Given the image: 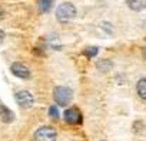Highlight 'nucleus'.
Masks as SVG:
<instances>
[{"label":"nucleus","instance_id":"obj_15","mask_svg":"<svg viewBox=\"0 0 146 141\" xmlns=\"http://www.w3.org/2000/svg\"><path fill=\"white\" fill-rule=\"evenodd\" d=\"M145 57H146V49H145Z\"/></svg>","mask_w":146,"mask_h":141},{"label":"nucleus","instance_id":"obj_13","mask_svg":"<svg viewBox=\"0 0 146 141\" xmlns=\"http://www.w3.org/2000/svg\"><path fill=\"white\" fill-rule=\"evenodd\" d=\"M49 114H50V117H52V118H57V117H59L57 108H56L54 106H52V107H50V110H49Z\"/></svg>","mask_w":146,"mask_h":141},{"label":"nucleus","instance_id":"obj_14","mask_svg":"<svg viewBox=\"0 0 146 141\" xmlns=\"http://www.w3.org/2000/svg\"><path fill=\"white\" fill-rule=\"evenodd\" d=\"M3 37H5V33H3V30H0V43L3 41Z\"/></svg>","mask_w":146,"mask_h":141},{"label":"nucleus","instance_id":"obj_4","mask_svg":"<svg viewBox=\"0 0 146 141\" xmlns=\"http://www.w3.org/2000/svg\"><path fill=\"white\" fill-rule=\"evenodd\" d=\"M15 98H16V103H17L20 107H23V108H30V107L35 104L33 96H32L29 91H26V90L17 91V93L15 94Z\"/></svg>","mask_w":146,"mask_h":141},{"label":"nucleus","instance_id":"obj_3","mask_svg":"<svg viewBox=\"0 0 146 141\" xmlns=\"http://www.w3.org/2000/svg\"><path fill=\"white\" fill-rule=\"evenodd\" d=\"M56 130L53 127H40L35 132L36 141H56Z\"/></svg>","mask_w":146,"mask_h":141},{"label":"nucleus","instance_id":"obj_12","mask_svg":"<svg viewBox=\"0 0 146 141\" xmlns=\"http://www.w3.org/2000/svg\"><path fill=\"white\" fill-rule=\"evenodd\" d=\"M98 47H89V49H86L85 50V54L88 56V57H95L96 54H98Z\"/></svg>","mask_w":146,"mask_h":141},{"label":"nucleus","instance_id":"obj_10","mask_svg":"<svg viewBox=\"0 0 146 141\" xmlns=\"http://www.w3.org/2000/svg\"><path fill=\"white\" fill-rule=\"evenodd\" d=\"M52 5H53V0H39V9L43 13L49 12L50 7H52Z\"/></svg>","mask_w":146,"mask_h":141},{"label":"nucleus","instance_id":"obj_2","mask_svg":"<svg viewBox=\"0 0 146 141\" xmlns=\"http://www.w3.org/2000/svg\"><path fill=\"white\" fill-rule=\"evenodd\" d=\"M53 98H54V101L59 106H67L72 101V98H73V93H72L70 89L59 86V87H56L53 90Z\"/></svg>","mask_w":146,"mask_h":141},{"label":"nucleus","instance_id":"obj_5","mask_svg":"<svg viewBox=\"0 0 146 141\" xmlns=\"http://www.w3.org/2000/svg\"><path fill=\"white\" fill-rule=\"evenodd\" d=\"M10 70H12V73L19 79H29L30 77V70L22 63H13Z\"/></svg>","mask_w":146,"mask_h":141},{"label":"nucleus","instance_id":"obj_7","mask_svg":"<svg viewBox=\"0 0 146 141\" xmlns=\"http://www.w3.org/2000/svg\"><path fill=\"white\" fill-rule=\"evenodd\" d=\"M126 3L135 12H140V10L146 9V0H126Z\"/></svg>","mask_w":146,"mask_h":141},{"label":"nucleus","instance_id":"obj_11","mask_svg":"<svg viewBox=\"0 0 146 141\" xmlns=\"http://www.w3.org/2000/svg\"><path fill=\"white\" fill-rule=\"evenodd\" d=\"M98 68L100 71H108L109 68H112V63L108 61V60H103V61H99L98 63Z\"/></svg>","mask_w":146,"mask_h":141},{"label":"nucleus","instance_id":"obj_6","mask_svg":"<svg viewBox=\"0 0 146 141\" xmlns=\"http://www.w3.org/2000/svg\"><path fill=\"white\" fill-rule=\"evenodd\" d=\"M64 120L69 123V124H79L80 121H82V114H80V111L78 110V108H69V110H66V113H64Z\"/></svg>","mask_w":146,"mask_h":141},{"label":"nucleus","instance_id":"obj_1","mask_svg":"<svg viewBox=\"0 0 146 141\" xmlns=\"http://www.w3.org/2000/svg\"><path fill=\"white\" fill-rule=\"evenodd\" d=\"M76 16V7L73 6L72 3L69 2H64L62 3L57 9H56V17L60 23H67L70 22L73 17Z\"/></svg>","mask_w":146,"mask_h":141},{"label":"nucleus","instance_id":"obj_9","mask_svg":"<svg viewBox=\"0 0 146 141\" xmlns=\"http://www.w3.org/2000/svg\"><path fill=\"white\" fill-rule=\"evenodd\" d=\"M136 90H137V94L140 98L146 100V79H140L136 84Z\"/></svg>","mask_w":146,"mask_h":141},{"label":"nucleus","instance_id":"obj_8","mask_svg":"<svg viewBox=\"0 0 146 141\" xmlns=\"http://www.w3.org/2000/svg\"><path fill=\"white\" fill-rule=\"evenodd\" d=\"M0 118H2L5 123H10V121H13V113L7 108V107H5V106H2L0 104Z\"/></svg>","mask_w":146,"mask_h":141}]
</instances>
